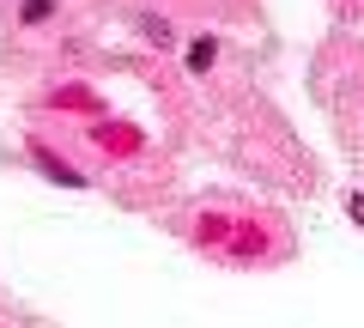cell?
<instances>
[{
	"label": "cell",
	"instance_id": "obj_1",
	"mask_svg": "<svg viewBox=\"0 0 364 328\" xmlns=\"http://www.w3.org/2000/svg\"><path fill=\"white\" fill-rule=\"evenodd\" d=\"M188 67H195V73H207V67H213V37H200L195 49H188Z\"/></svg>",
	"mask_w": 364,
	"mask_h": 328
},
{
	"label": "cell",
	"instance_id": "obj_2",
	"mask_svg": "<svg viewBox=\"0 0 364 328\" xmlns=\"http://www.w3.org/2000/svg\"><path fill=\"white\" fill-rule=\"evenodd\" d=\"M49 13H55V0H25V18H31V25H43Z\"/></svg>",
	"mask_w": 364,
	"mask_h": 328
}]
</instances>
